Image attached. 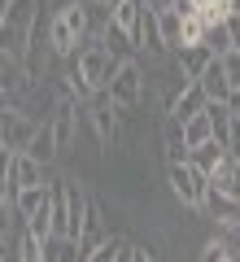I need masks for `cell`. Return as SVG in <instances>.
Masks as SVG:
<instances>
[{
    "instance_id": "6",
    "label": "cell",
    "mask_w": 240,
    "mask_h": 262,
    "mask_svg": "<svg viewBox=\"0 0 240 262\" xmlns=\"http://www.w3.org/2000/svg\"><path fill=\"white\" fill-rule=\"evenodd\" d=\"M175 61H179V75L188 83H197L205 75V66L214 61V48L210 44H184V48H175Z\"/></svg>"
},
{
    "instance_id": "10",
    "label": "cell",
    "mask_w": 240,
    "mask_h": 262,
    "mask_svg": "<svg viewBox=\"0 0 240 262\" xmlns=\"http://www.w3.org/2000/svg\"><path fill=\"white\" fill-rule=\"evenodd\" d=\"M197 83L205 88V96H210V101H223V105H227V101H231V92H236V88L227 83V70H223V57H214V61L205 66V75L197 79Z\"/></svg>"
},
{
    "instance_id": "14",
    "label": "cell",
    "mask_w": 240,
    "mask_h": 262,
    "mask_svg": "<svg viewBox=\"0 0 240 262\" xmlns=\"http://www.w3.org/2000/svg\"><path fill=\"white\" fill-rule=\"evenodd\" d=\"M27 153H31V158H39L44 166H53V162H57V153H61V144H57V136H53V127H48V118L39 122V131L31 136Z\"/></svg>"
},
{
    "instance_id": "8",
    "label": "cell",
    "mask_w": 240,
    "mask_h": 262,
    "mask_svg": "<svg viewBox=\"0 0 240 262\" xmlns=\"http://www.w3.org/2000/svg\"><path fill=\"white\" fill-rule=\"evenodd\" d=\"M48 127H53V136H57L61 149H70V144H74V96H61V101L53 105Z\"/></svg>"
},
{
    "instance_id": "24",
    "label": "cell",
    "mask_w": 240,
    "mask_h": 262,
    "mask_svg": "<svg viewBox=\"0 0 240 262\" xmlns=\"http://www.w3.org/2000/svg\"><path fill=\"white\" fill-rule=\"evenodd\" d=\"M227 31H231V48H240V13L227 18Z\"/></svg>"
},
{
    "instance_id": "19",
    "label": "cell",
    "mask_w": 240,
    "mask_h": 262,
    "mask_svg": "<svg viewBox=\"0 0 240 262\" xmlns=\"http://www.w3.org/2000/svg\"><path fill=\"white\" fill-rule=\"evenodd\" d=\"M18 262H44V241H35V236L27 232V223H22V232H18Z\"/></svg>"
},
{
    "instance_id": "22",
    "label": "cell",
    "mask_w": 240,
    "mask_h": 262,
    "mask_svg": "<svg viewBox=\"0 0 240 262\" xmlns=\"http://www.w3.org/2000/svg\"><path fill=\"white\" fill-rule=\"evenodd\" d=\"M122 249H127V245H122V241H114V236H110V241H105V245H101L96 253H88L83 262H118V253H122Z\"/></svg>"
},
{
    "instance_id": "12",
    "label": "cell",
    "mask_w": 240,
    "mask_h": 262,
    "mask_svg": "<svg viewBox=\"0 0 240 262\" xmlns=\"http://www.w3.org/2000/svg\"><path fill=\"white\" fill-rule=\"evenodd\" d=\"M35 131H39V122H27L18 110H9L5 114V149H27Z\"/></svg>"
},
{
    "instance_id": "26",
    "label": "cell",
    "mask_w": 240,
    "mask_h": 262,
    "mask_svg": "<svg viewBox=\"0 0 240 262\" xmlns=\"http://www.w3.org/2000/svg\"><path fill=\"white\" fill-rule=\"evenodd\" d=\"M227 105H231V114H236V118H240V88H236V92H231V101H227Z\"/></svg>"
},
{
    "instance_id": "29",
    "label": "cell",
    "mask_w": 240,
    "mask_h": 262,
    "mask_svg": "<svg viewBox=\"0 0 240 262\" xmlns=\"http://www.w3.org/2000/svg\"><path fill=\"white\" fill-rule=\"evenodd\" d=\"M236 188H240V158H236Z\"/></svg>"
},
{
    "instance_id": "4",
    "label": "cell",
    "mask_w": 240,
    "mask_h": 262,
    "mask_svg": "<svg viewBox=\"0 0 240 262\" xmlns=\"http://www.w3.org/2000/svg\"><path fill=\"white\" fill-rule=\"evenodd\" d=\"M201 210L223 227V232H236V227H240V196L219 192L214 184H210V192H205V206H201Z\"/></svg>"
},
{
    "instance_id": "20",
    "label": "cell",
    "mask_w": 240,
    "mask_h": 262,
    "mask_svg": "<svg viewBox=\"0 0 240 262\" xmlns=\"http://www.w3.org/2000/svg\"><path fill=\"white\" fill-rule=\"evenodd\" d=\"M201 44H210V48H214V57H227V53H231V31H227V22H214V27L205 31Z\"/></svg>"
},
{
    "instance_id": "11",
    "label": "cell",
    "mask_w": 240,
    "mask_h": 262,
    "mask_svg": "<svg viewBox=\"0 0 240 262\" xmlns=\"http://www.w3.org/2000/svg\"><path fill=\"white\" fill-rule=\"evenodd\" d=\"M105 241H110V227H105L101 210H96V206H88V219H83V232H79V249H83V258H88V253H96V249H101Z\"/></svg>"
},
{
    "instance_id": "32",
    "label": "cell",
    "mask_w": 240,
    "mask_h": 262,
    "mask_svg": "<svg viewBox=\"0 0 240 262\" xmlns=\"http://www.w3.org/2000/svg\"><path fill=\"white\" fill-rule=\"evenodd\" d=\"M105 5H110V0H105Z\"/></svg>"
},
{
    "instance_id": "16",
    "label": "cell",
    "mask_w": 240,
    "mask_h": 262,
    "mask_svg": "<svg viewBox=\"0 0 240 262\" xmlns=\"http://www.w3.org/2000/svg\"><path fill=\"white\" fill-rule=\"evenodd\" d=\"M227 158H231V153L223 149L219 140H205V144H197V149H192V158H188V162H192L197 170H205V175H214V170H219Z\"/></svg>"
},
{
    "instance_id": "2",
    "label": "cell",
    "mask_w": 240,
    "mask_h": 262,
    "mask_svg": "<svg viewBox=\"0 0 240 262\" xmlns=\"http://www.w3.org/2000/svg\"><path fill=\"white\" fill-rule=\"evenodd\" d=\"M170 192L184 201V206H192V210H201L205 206V192H210V175L205 170H197L192 162H170Z\"/></svg>"
},
{
    "instance_id": "21",
    "label": "cell",
    "mask_w": 240,
    "mask_h": 262,
    "mask_svg": "<svg viewBox=\"0 0 240 262\" xmlns=\"http://www.w3.org/2000/svg\"><path fill=\"white\" fill-rule=\"evenodd\" d=\"M205 31H210V22H205V13H201V9L184 13V44H201Z\"/></svg>"
},
{
    "instance_id": "18",
    "label": "cell",
    "mask_w": 240,
    "mask_h": 262,
    "mask_svg": "<svg viewBox=\"0 0 240 262\" xmlns=\"http://www.w3.org/2000/svg\"><path fill=\"white\" fill-rule=\"evenodd\" d=\"M184 131H188V144H205V140H214V118H210V110L205 114H197V118H188L184 122Z\"/></svg>"
},
{
    "instance_id": "25",
    "label": "cell",
    "mask_w": 240,
    "mask_h": 262,
    "mask_svg": "<svg viewBox=\"0 0 240 262\" xmlns=\"http://www.w3.org/2000/svg\"><path fill=\"white\" fill-rule=\"evenodd\" d=\"M148 9H153V13H166V9H175V0H148Z\"/></svg>"
},
{
    "instance_id": "31",
    "label": "cell",
    "mask_w": 240,
    "mask_h": 262,
    "mask_svg": "<svg viewBox=\"0 0 240 262\" xmlns=\"http://www.w3.org/2000/svg\"><path fill=\"white\" fill-rule=\"evenodd\" d=\"M5 5H13V0H5Z\"/></svg>"
},
{
    "instance_id": "30",
    "label": "cell",
    "mask_w": 240,
    "mask_h": 262,
    "mask_svg": "<svg viewBox=\"0 0 240 262\" xmlns=\"http://www.w3.org/2000/svg\"><path fill=\"white\" fill-rule=\"evenodd\" d=\"M231 13H240V0H231Z\"/></svg>"
},
{
    "instance_id": "15",
    "label": "cell",
    "mask_w": 240,
    "mask_h": 262,
    "mask_svg": "<svg viewBox=\"0 0 240 262\" xmlns=\"http://www.w3.org/2000/svg\"><path fill=\"white\" fill-rule=\"evenodd\" d=\"M101 44L110 48V53L118 57V61H131V53L140 48V44H136V35H131V31H122L118 22H110V27L101 31Z\"/></svg>"
},
{
    "instance_id": "13",
    "label": "cell",
    "mask_w": 240,
    "mask_h": 262,
    "mask_svg": "<svg viewBox=\"0 0 240 262\" xmlns=\"http://www.w3.org/2000/svg\"><path fill=\"white\" fill-rule=\"evenodd\" d=\"M144 5H148V0H144ZM140 48H148V53H153V57H162V53H166V35H162V18H157V13L153 9H144V18H140Z\"/></svg>"
},
{
    "instance_id": "28",
    "label": "cell",
    "mask_w": 240,
    "mask_h": 262,
    "mask_svg": "<svg viewBox=\"0 0 240 262\" xmlns=\"http://www.w3.org/2000/svg\"><path fill=\"white\" fill-rule=\"evenodd\" d=\"M192 5H197V9H205V5H214V0H192Z\"/></svg>"
},
{
    "instance_id": "9",
    "label": "cell",
    "mask_w": 240,
    "mask_h": 262,
    "mask_svg": "<svg viewBox=\"0 0 240 262\" xmlns=\"http://www.w3.org/2000/svg\"><path fill=\"white\" fill-rule=\"evenodd\" d=\"M210 110V96H205V88L201 83H184V92L175 96V105H170V114H175V118H197V114H205Z\"/></svg>"
},
{
    "instance_id": "17",
    "label": "cell",
    "mask_w": 240,
    "mask_h": 262,
    "mask_svg": "<svg viewBox=\"0 0 240 262\" xmlns=\"http://www.w3.org/2000/svg\"><path fill=\"white\" fill-rule=\"evenodd\" d=\"M157 18H162L166 48H184V13H179V9H166V13H157Z\"/></svg>"
},
{
    "instance_id": "27",
    "label": "cell",
    "mask_w": 240,
    "mask_h": 262,
    "mask_svg": "<svg viewBox=\"0 0 240 262\" xmlns=\"http://www.w3.org/2000/svg\"><path fill=\"white\" fill-rule=\"evenodd\" d=\"M118 262H136V253H131V245H127V249L118 253Z\"/></svg>"
},
{
    "instance_id": "1",
    "label": "cell",
    "mask_w": 240,
    "mask_h": 262,
    "mask_svg": "<svg viewBox=\"0 0 240 262\" xmlns=\"http://www.w3.org/2000/svg\"><path fill=\"white\" fill-rule=\"evenodd\" d=\"M48 44H53V53H61V57H70L83 44H92L88 0H70V5H61V9L53 13V22H48Z\"/></svg>"
},
{
    "instance_id": "7",
    "label": "cell",
    "mask_w": 240,
    "mask_h": 262,
    "mask_svg": "<svg viewBox=\"0 0 240 262\" xmlns=\"http://www.w3.org/2000/svg\"><path fill=\"white\" fill-rule=\"evenodd\" d=\"M162 140H166V162H188V158H192V144H188L184 118L166 114V122H162Z\"/></svg>"
},
{
    "instance_id": "3",
    "label": "cell",
    "mask_w": 240,
    "mask_h": 262,
    "mask_svg": "<svg viewBox=\"0 0 240 262\" xmlns=\"http://www.w3.org/2000/svg\"><path fill=\"white\" fill-rule=\"evenodd\" d=\"M105 92L114 96V105H118V110H136L140 96H144V70H140L136 61H122L118 75L110 79V88H105Z\"/></svg>"
},
{
    "instance_id": "5",
    "label": "cell",
    "mask_w": 240,
    "mask_h": 262,
    "mask_svg": "<svg viewBox=\"0 0 240 262\" xmlns=\"http://www.w3.org/2000/svg\"><path fill=\"white\" fill-rule=\"evenodd\" d=\"M114 96L110 92H96L92 101H88V118H92V127H96V140L101 144H114V136H118V122H114Z\"/></svg>"
},
{
    "instance_id": "23",
    "label": "cell",
    "mask_w": 240,
    "mask_h": 262,
    "mask_svg": "<svg viewBox=\"0 0 240 262\" xmlns=\"http://www.w3.org/2000/svg\"><path fill=\"white\" fill-rule=\"evenodd\" d=\"M223 70H227V83L240 88V48H231V53L223 57Z\"/></svg>"
}]
</instances>
